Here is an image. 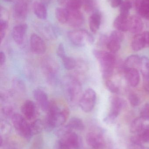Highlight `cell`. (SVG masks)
Segmentation results:
<instances>
[{"label":"cell","instance_id":"obj_1","mask_svg":"<svg viewBox=\"0 0 149 149\" xmlns=\"http://www.w3.org/2000/svg\"><path fill=\"white\" fill-rule=\"evenodd\" d=\"M45 121V129L50 130L62 126L66 121L69 116V110L62 108L56 102H50V107Z\"/></svg>","mask_w":149,"mask_h":149},{"label":"cell","instance_id":"obj_2","mask_svg":"<svg viewBox=\"0 0 149 149\" xmlns=\"http://www.w3.org/2000/svg\"><path fill=\"white\" fill-rule=\"evenodd\" d=\"M63 85L65 97L68 104L71 106L79 104L83 93L78 79L73 76H66L63 81Z\"/></svg>","mask_w":149,"mask_h":149},{"label":"cell","instance_id":"obj_3","mask_svg":"<svg viewBox=\"0 0 149 149\" xmlns=\"http://www.w3.org/2000/svg\"><path fill=\"white\" fill-rule=\"evenodd\" d=\"M93 54L100 65L103 77L108 79L113 74L116 58L113 53L104 51L94 50Z\"/></svg>","mask_w":149,"mask_h":149},{"label":"cell","instance_id":"obj_4","mask_svg":"<svg viewBox=\"0 0 149 149\" xmlns=\"http://www.w3.org/2000/svg\"><path fill=\"white\" fill-rule=\"evenodd\" d=\"M70 41L76 46L82 47L94 41L93 36L85 30L78 29L72 31L68 33Z\"/></svg>","mask_w":149,"mask_h":149},{"label":"cell","instance_id":"obj_5","mask_svg":"<svg viewBox=\"0 0 149 149\" xmlns=\"http://www.w3.org/2000/svg\"><path fill=\"white\" fill-rule=\"evenodd\" d=\"M42 68L47 81L50 84H54L57 81L59 70V66L57 61L52 58H46L42 61Z\"/></svg>","mask_w":149,"mask_h":149},{"label":"cell","instance_id":"obj_6","mask_svg":"<svg viewBox=\"0 0 149 149\" xmlns=\"http://www.w3.org/2000/svg\"><path fill=\"white\" fill-rule=\"evenodd\" d=\"M11 121L14 127L20 136L29 138L31 136L30 125L26 119L20 114L15 113L11 117Z\"/></svg>","mask_w":149,"mask_h":149},{"label":"cell","instance_id":"obj_7","mask_svg":"<svg viewBox=\"0 0 149 149\" xmlns=\"http://www.w3.org/2000/svg\"><path fill=\"white\" fill-rule=\"evenodd\" d=\"M96 100L95 91L92 88H88L82 94L79 105L82 111L89 113L93 109Z\"/></svg>","mask_w":149,"mask_h":149},{"label":"cell","instance_id":"obj_8","mask_svg":"<svg viewBox=\"0 0 149 149\" xmlns=\"http://www.w3.org/2000/svg\"><path fill=\"white\" fill-rule=\"evenodd\" d=\"M111 103V110L108 116L106 119V121L108 123L113 121L118 116L121 111L127 105V102L125 100L118 97H112Z\"/></svg>","mask_w":149,"mask_h":149},{"label":"cell","instance_id":"obj_9","mask_svg":"<svg viewBox=\"0 0 149 149\" xmlns=\"http://www.w3.org/2000/svg\"><path fill=\"white\" fill-rule=\"evenodd\" d=\"M124 35L121 31H114L111 33L107 43V49L113 53H116L120 50L121 43L124 39Z\"/></svg>","mask_w":149,"mask_h":149},{"label":"cell","instance_id":"obj_10","mask_svg":"<svg viewBox=\"0 0 149 149\" xmlns=\"http://www.w3.org/2000/svg\"><path fill=\"white\" fill-rule=\"evenodd\" d=\"M31 50L34 54L42 55L46 51V45L43 40L38 35L33 34L30 38Z\"/></svg>","mask_w":149,"mask_h":149},{"label":"cell","instance_id":"obj_11","mask_svg":"<svg viewBox=\"0 0 149 149\" xmlns=\"http://www.w3.org/2000/svg\"><path fill=\"white\" fill-rule=\"evenodd\" d=\"M24 116L29 120L35 119L38 114V109L35 102L30 100L24 102L21 108Z\"/></svg>","mask_w":149,"mask_h":149},{"label":"cell","instance_id":"obj_12","mask_svg":"<svg viewBox=\"0 0 149 149\" xmlns=\"http://www.w3.org/2000/svg\"><path fill=\"white\" fill-rule=\"evenodd\" d=\"M88 145L92 149H104L105 142L104 138L99 134L94 132L88 133L86 136Z\"/></svg>","mask_w":149,"mask_h":149},{"label":"cell","instance_id":"obj_13","mask_svg":"<svg viewBox=\"0 0 149 149\" xmlns=\"http://www.w3.org/2000/svg\"><path fill=\"white\" fill-rule=\"evenodd\" d=\"M33 97L39 107L44 111L48 110L50 102L48 95L44 91L41 89H35L33 93Z\"/></svg>","mask_w":149,"mask_h":149},{"label":"cell","instance_id":"obj_14","mask_svg":"<svg viewBox=\"0 0 149 149\" xmlns=\"http://www.w3.org/2000/svg\"><path fill=\"white\" fill-rule=\"evenodd\" d=\"M60 140L64 142L71 149H81L83 147L82 139L72 131Z\"/></svg>","mask_w":149,"mask_h":149},{"label":"cell","instance_id":"obj_15","mask_svg":"<svg viewBox=\"0 0 149 149\" xmlns=\"http://www.w3.org/2000/svg\"><path fill=\"white\" fill-rule=\"evenodd\" d=\"M67 23L71 27L77 28L83 24L84 17L79 10H68Z\"/></svg>","mask_w":149,"mask_h":149},{"label":"cell","instance_id":"obj_16","mask_svg":"<svg viewBox=\"0 0 149 149\" xmlns=\"http://www.w3.org/2000/svg\"><path fill=\"white\" fill-rule=\"evenodd\" d=\"M27 30V25L25 24H17L13 28L12 38L17 44L21 45L23 43Z\"/></svg>","mask_w":149,"mask_h":149},{"label":"cell","instance_id":"obj_17","mask_svg":"<svg viewBox=\"0 0 149 149\" xmlns=\"http://www.w3.org/2000/svg\"><path fill=\"white\" fill-rule=\"evenodd\" d=\"M129 30L133 34H140L143 28V23L141 19L137 16H132L129 18Z\"/></svg>","mask_w":149,"mask_h":149},{"label":"cell","instance_id":"obj_18","mask_svg":"<svg viewBox=\"0 0 149 149\" xmlns=\"http://www.w3.org/2000/svg\"><path fill=\"white\" fill-rule=\"evenodd\" d=\"M125 75L129 84L132 87L138 86L140 81V75L139 72L136 68L126 69Z\"/></svg>","mask_w":149,"mask_h":149},{"label":"cell","instance_id":"obj_19","mask_svg":"<svg viewBox=\"0 0 149 149\" xmlns=\"http://www.w3.org/2000/svg\"><path fill=\"white\" fill-rule=\"evenodd\" d=\"M134 5L141 16L145 19H149V1L136 0L134 1Z\"/></svg>","mask_w":149,"mask_h":149},{"label":"cell","instance_id":"obj_20","mask_svg":"<svg viewBox=\"0 0 149 149\" xmlns=\"http://www.w3.org/2000/svg\"><path fill=\"white\" fill-rule=\"evenodd\" d=\"M28 5L24 1L17 2L14 6V14L16 17L18 19H23L26 17L28 14Z\"/></svg>","mask_w":149,"mask_h":149},{"label":"cell","instance_id":"obj_21","mask_svg":"<svg viewBox=\"0 0 149 149\" xmlns=\"http://www.w3.org/2000/svg\"><path fill=\"white\" fill-rule=\"evenodd\" d=\"M101 15L99 11H94L91 15L89 18V27L93 33H96L99 30L101 23Z\"/></svg>","mask_w":149,"mask_h":149},{"label":"cell","instance_id":"obj_22","mask_svg":"<svg viewBox=\"0 0 149 149\" xmlns=\"http://www.w3.org/2000/svg\"><path fill=\"white\" fill-rule=\"evenodd\" d=\"M128 17L120 15L114 20L113 25L118 31L124 32L129 30Z\"/></svg>","mask_w":149,"mask_h":149},{"label":"cell","instance_id":"obj_23","mask_svg":"<svg viewBox=\"0 0 149 149\" xmlns=\"http://www.w3.org/2000/svg\"><path fill=\"white\" fill-rule=\"evenodd\" d=\"M33 10L37 17L41 20H45L47 17V9L42 3L35 2L33 4Z\"/></svg>","mask_w":149,"mask_h":149},{"label":"cell","instance_id":"obj_24","mask_svg":"<svg viewBox=\"0 0 149 149\" xmlns=\"http://www.w3.org/2000/svg\"><path fill=\"white\" fill-rule=\"evenodd\" d=\"M132 49L135 51L141 50L146 47L142 34H136L132 39L131 42Z\"/></svg>","mask_w":149,"mask_h":149},{"label":"cell","instance_id":"obj_25","mask_svg":"<svg viewBox=\"0 0 149 149\" xmlns=\"http://www.w3.org/2000/svg\"><path fill=\"white\" fill-rule=\"evenodd\" d=\"M143 121V120L141 118H137L135 119L130 125V132L134 134L141 133L144 129Z\"/></svg>","mask_w":149,"mask_h":149},{"label":"cell","instance_id":"obj_26","mask_svg":"<svg viewBox=\"0 0 149 149\" xmlns=\"http://www.w3.org/2000/svg\"><path fill=\"white\" fill-rule=\"evenodd\" d=\"M141 58L137 55H131L129 56L124 63L126 69L136 68L137 66H139Z\"/></svg>","mask_w":149,"mask_h":149},{"label":"cell","instance_id":"obj_27","mask_svg":"<svg viewBox=\"0 0 149 149\" xmlns=\"http://www.w3.org/2000/svg\"><path fill=\"white\" fill-rule=\"evenodd\" d=\"M56 18L62 24L67 23L68 17V10L66 8H58L55 10Z\"/></svg>","mask_w":149,"mask_h":149},{"label":"cell","instance_id":"obj_28","mask_svg":"<svg viewBox=\"0 0 149 149\" xmlns=\"http://www.w3.org/2000/svg\"><path fill=\"white\" fill-rule=\"evenodd\" d=\"M12 87L14 91L18 94H22L25 92L26 87L22 80L18 78L13 79L12 81Z\"/></svg>","mask_w":149,"mask_h":149},{"label":"cell","instance_id":"obj_29","mask_svg":"<svg viewBox=\"0 0 149 149\" xmlns=\"http://www.w3.org/2000/svg\"><path fill=\"white\" fill-rule=\"evenodd\" d=\"M43 128H45L44 123H43L40 120H36L30 125L31 136L39 134L42 132Z\"/></svg>","mask_w":149,"mask_h":149},{"label":"cell","instance_id":"obj_30","mask_svg":"<svg viewBox=\"0 0 149 149\" xmlns=\"http://www.w3.org/2000/svg\"><path fill=\"white\" fill-rule=\"evenodd\" d=\"M134 5L131 0H124L120 5V15L128 17L129 11Z\"/></svg>","mask_w":149,"mask_h":149},{"label":"cell","instance_id":"obj_31","mask_svg":"<svg viewBox=\"0 0 149 149\" xmlns=\"http://www.w3.org/2000/svg\"><path fill=\"white\" fill-rule=\"evenodd\" d=\"M64 68L67 70H71L76 68L77 62L76 60L71 57L66 55L65 57L61 59Z\"/></svg>","mask_w":149,"mask_h":149},{"label":"cell","instance_id":"obj_32","mask_svg":"<svg viewBox=\"0 0 149 149\" xmlns=\"http://www.w3.org/2000/svg\"><path fill=\"white\" fill-rule=\"evenodd\" d=\"M67 125L72 130H82L85 128L84 123L82 120L77 117H73L69 121Z\"/></svg>","mask_w":149,"mask_h":149},{"label":"cell","instance_id":"obj_33","mask_svg":"<svg viewBox=\"0 0 149 149\" xmlns=\"http://www.w3.org/2000/svg\"><path fill=\"white\" fill-rule=\"evenodd\" d=\"M141 72L143 77L149 76V59L146 57H142L141 58L140 65Z\"/></svg>","mask_w":149,"mask_h":149},{"label":"cell","instance_id":"obj_34","mask_svg":"<svg viewBox=\"0 0 149 149\" xmlns=\"http://www.w3.org/2000/svg\"><path fill=\"white\" fill-rule=\"evenodd\" d=\"M66 6L68 10H79L82 6V3L80 0H68Z\"/></svg>","mask_w":149,"mask_h":149},{"label":"cell","instance_id":"obj_35","mask_svg":"<svg viewBox=\"0 0 149 149\" xmlns=\"http://www.w3.org/2000/svg\"><path fill=\"white\" fill-rule=\"evenodd\" d=\"M96 5L95 0H84L82 2V6L85 11L87 13L94 11Z\"/></svg>","mask_w":149,"mask_h":149},{"label":"cell","instance_id":"obj_36","mask_svg":"<svg viewBox=\"0 0 149 149\" xmlns=\"http://www.w3.org/2000/svg\"><path fill=\"white\" fill-rule=\"evenodd\" d=\"M8 28V22L7 20L0 19V38L1 41L5 37Z\"/></svg>","mask_w":149,"mask_h":149},{"label":"cell","instance_id":"obj_37","mask_svg":"<svg viewBox=\"0 0 149 149\" xmlns=\"http://www.w3.org/2000/svg\"><path fill=\"white\" fill-rule=\"evenodd\" d=\"M129 100L130 104L133 107H137L141 103V100L139 96L134 93H131L129 95Z\"/></svg>","mask_w":149,"mask_h":149},{"label":"cell","instance_id":"obj_38","mask_svg":"<svg viewBox=\"0 0 149 149\" xmlns=\"http://www.w3.org/2000/svg\"><path fill=\"white\" fill-rule=\"evenodd\" d=\"M72 129L68 125H67L64 127H62L58 130L57 132V135L61 139L64 137L67 134L72 132Z\"/></svg>","mask_w":149,"mask_h":149},{"label":"cell","instance_id":"obj_39","mask_svg":"<svg viewBox=\"0 0 149 149\" xmlns=\"http://www.w3.org/2000/svg\"><path fill=\"white\" fill-rule=\"evenodd\" d=\"M141 118L144 120H149V103L145 104L142 108Z\"/></svg>","mask_w":149,"mask_h":149},{"label":"cell","instance_id":"obj_40","mask_svg":"<svg viewBox=\"0 0 149 149\" xmlns=\"http://www.w3.org/2000/svg\"><path fill=\"white\" fill-rule=\"evenodd\" d=\"M106 86L108 89L111 93H116L119 92V88L112 81L108 79L106 81Z\"/></svg>","mask_w":149,"mask_h":149},{"label":"cell","instance_id":"obj_41","mask_svg":"<svg viewBox=\"0 0 149 149\" xmlns=\"http://www.w3.org/2000/svg\"><path fill=\"white\" fill-rule=\"evenodd\" d=\"M3 114L7 117H12L15 114L13 107L11 106H7L3 107L2 109Z\"/></svg>","mask_w":149,"mask_h":149},{"label":"cell","instance_id":"obj_42","mask_svg":"<svg viewBox=\"0 0 149 149\" xmlns=\"http://www.w3.org/2000/svg\"><path fill=\"white\" fill-rule=\"evenodd\" d=\"M57 55L59 57L62 59L66 56L65 50L64 46L62 43H60L58 46L57 49Z\"/></svg>","mask_w":149,"mask_h":149},{"label":"cell","instance_id":"obj_43","mask_svg":"<svg viewBox=\"0 0 149 149\" xmlns=\"http://www.w3.org/2000/svg\"><path fill=\"white\" fill-rule=\"evenodd\" d=\"M55 149H71V148L62 140H59L56 143Z\"/></svg>","mask_w":149,"mask_h":149},{"label":"cell","instance_id":"obj_44","mask_svg":"<svg viewBox=\"0 0 149 149\" xmlns=\"http://www.w3.org/2000/svg\"><path fill=\"white\" fill-rule=\"evenodd\" d=\"M143 85L145 90L149 93V76L143 77Z\"/></svg>","mask_w":149,"mask_h":149},{"label":"cell","instance_id":"obj_45","mask_svg":"<svg viewBox=\"0 0 149 149\" xmlns=\"http://www.w3.org/2000/svg\"><path fill=\"white\" fill-rule=\"evenodd\" d=\"M122 0H111L110 3L111 6L113 8H116L120 6L122 3Z\"/></svg>","mask_w":149,"mask_h":149},{"label":"cell","instance_id":"obj_46","mask_svg":"<svg viewBox=\"0 0 149 149\" xmlns=\"http://www.w3.org/2000/svg\"><path fill=\"white\" fill-rule=\"evenodd\" d=\"M142 34L144 38L146 47H149V31H145Z\"/></svg>","mask_w":149,"mask_h":149},{"label":"cell","instance_id":"obj_47","mask_svg":"<svg viewBox=\"0 0 149 149\" xmlns=\"http://www.w3.org/2000/svg\"><path fill=\"white\" fill-rule=\"evenodd\" d=\"M6 62V56L5 53L3 52H0V65L2 66Z\"/></svg>","mask_w":149,"mask_h":149},{"label":"cell","instance_id":"obj_48","mask_svg":"<svg viewBox=\"0 0 149 149\" xmlns=\"http://www.w3.org/2000/svg\"><path fill=\"white\" fill-rule=\"evenodd\" d=\"M68 0H58L59 3L60 5H64L66 4Z\"/></svg>","mask_w":149,"mask_h":149},{"label":"cell","instance_id":"obj_49","mask_svg":"<svg viewBox=\"0 0 149 149\" xmlns=\"http://www.w3.org/2000/svg\"><path fill=\"white\" fill-rule=\"evenodd\" d=\"M6 2H11L13 0H3Z\"/></svg>","mask_w":149,"mask_h":149},{"label":"cell","instance_id":"obj_50","mask_svg":"<svg viewBox=\"0 0 149 149\" xmlns=\"http://www.w3.org/2000/svg\"><path fill=\"white\" fill-rule=\"evenodd\" d=\"M80 1H82V2H83V1H84V0H80Z\"/></svg>","mask_w":149,"mask_h":149},{"label":"cell","instance_id":"obj_51","mask_svg":"<svg viewBox=\"0 0 149 149\" xmlns=\"http://www.w3.org/2000/svg\"><path fill=\"white\" fill-rule=\"evenodd\" d=\"M146 1H149V0H146Z\"/></svg>","mask_w":149,"mask_h":149}]
</instances>
